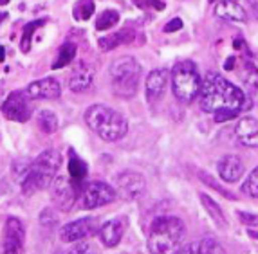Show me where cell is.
I'll use <instances>...</instances> for the list:
<instances>
[{
	"instance_id": "obj_23",
	"label": "cell",
	"mask_w": 258,
	"mask_h": 254,
	"mask_svg": "<svg viewBox=\"0 0 258 254\" xmlns=\"http://www.w3.org/2000/svg\"><path fill=\"white\" fill-rule=\"evenodd\" d=\"M74 56H76V45H74L73 42H65L63 45L60 47V51H58V56H56V60L52 61L51 69L52 70L63 69V67H67L69 63H73Z\"/></svg>"
},
{
	"instance_id": "obj_28",
	"label": "cell",
	"mask_w": 258,
	"mask_h": 254,
	"mask_svg": "<svg viewBox=\"0 0 258 254\" xmlns=\"http://www.w3.org/2000/svg\"><path fill=\"white\" fill-rule=\"evenodd\" d=\"M94 0H78L73 8V17L78 22H85L94 15Z\"/></svg>"
},
{
	"instance_id": "obj_4",
	"label": "cell",
	"mask_w": 258,
	"mask_h": 254,
	"mask_svg": "<svg viewBox=\"0 0 258 254\" xmlns=\"http://www.w3.org/2000/svg\"><path fill=\"white\" fill-rule=\"evenodd\" d=\"M61 166V155L58 150H49L42 151L35 160H31L29 172H27L26 179L20 184L24 195H33L40 190H47L52 184V181L58 175V170Z\"/></svg>"
},
{
	"instance_id": "obj_3",
	"label": "cell",
	"mask_w": 258,
	"mask_h": 254,
	"mask_svg": "<svg viewBox=\"0 0 258 254\" xmlns=\"http://www.w3.org/2000/svg\"><path fill=\"white\" fill-rule=\"evenodd\" d=\"M184 241V224L175 216H159L152 222L148 234L150 252H179Z\"/></svg>"
},
{
	"instance_id": "obj_30",
	"label": "cell",
	"mask_w": 258,
	"mask_h": 254,
	"mask_svg": "<svg viewBox=\"0 0 258 254\" xmlns=\"http://www.w3.org/2000/svg\"><path fill=\"white\" fill-rule=\"evenodd\" d=\"M117 22H119V13L114 11V9H107V11H103V13L98 17V20H96V29L98 31L112 29Z\"/></svg>"
},
{
	"instance_id": "obj_25",
	"label": "cell",
	"mask_w": 258,
	"mask_h": 254,
	"mask_svg": "<svg viewBox=\"0 0 258 254\" xmlns=\"http://www.w3.org/2000/svg\"><path fill=\"white\" fill-rule=\"evenodd\" d=\"M87 172H89V168H87V164L83 162L80 157L74 153V150H71V159H69V175L73 177V181L76 182L78 186H82V182L85 181L87 177Z\"/></svg>"
},
{
	"instance_id": "obj_1",
	"label": "cell",
	"mask_w": 258,
	"mask_h": 254,
	"mask_svg": "<svg viewBox=\"0 0 258 254\" xmlns=\"http://www.w3.org/2000/svg\"><path fill=\"white\" fill-rule=\"evenodd\" d=\"M199 107L206 114H215L217 110H229L235 116L247 112L253 107V98L240 91L226 78L217 72H208L199 92Z\"/></svg>"
},
{
	"instance_id": "obj_40",
	"label": "cell",
	"mask_w": 258,
	"mask_h": 254,
	"mask_svg": "<svg viewBox=\"0 0 258 254\" xmlns=\"http://www.w3.org/2000/svg\"><path fill=\"white\" fill-rule=\"evenodd\" d=\"M8 2H9V0H0V6H6Z\"/></svg>"
},
{
	"instance_id": "obj_32",
	"label": "cell",
	"mask_w": 258,
	"mask_h": 254,
	"mask_svg": "<svg viewBox=\"0 0 258 254\" xmlns=\"http://www.w3.org/2000/svg\"><path fill=\"white\" fill-rule=\"evenodd\" d=\"M40 224L43 225V227H56V225L60 224V218H58V215H56L54 209H51V207H47V209H43L42 213H40Z\"/></svg>"
},
{
	"instance_id": "obj_10",
	"label": "cell",
	"mask_w": 258,
	"mask_h": 254,
	"mask_svg": "<svg viewBox=\"0 0 258 254\" xmlns=\"http://www.w3.org/2000/svg\"><path fill=\"white\" fill-rule=\"evenodd\" d=\"M147 190L145 177L138 172H123L116 177V191L117 197H121L126 202H134L141 198V195Z\"/></svg>"
},
{
	"instance_id": "obj_5",
	"label": "cell",
	"mask_w": 258,
	"mask_h": 254,
	"mask_svg": "<svg viewBox=\"0 0 258 254\" xmlns=\"http://www.w3.org/2000/svg\"><path fill=\"white\" fill-rule=\"evenodd\" d=\"M108 76H110L114 94H117L119 98H132L138 92L141 65L132 56H121L110 65Z\"/></svg>"
},
{
	"instance_id": "obj_19",
	"label": "cell",
	"mask_w": 258,
	"mask_h": 254,
	"mask_svg": "<svg viewBox=\"0 0 258 254\" xmlns=\"http://www.w3.org/2000/svg\"><path fill=\"white\" fill-rule=\"evenodd\" d=\"M215 15L222 20L228 22H245L247 20V13L245 9L238 4L237 0H217L215 2Z\"/></svg>"
},
{
	"instance_id": "obj_24",
	"label": "cell",
	"mask_w": 258,
	"mask_h": 254,
	"mask_svg": "<svg viewBox=\"0 0 258 254\" xmlns=\"http://www.w3.org/2000/svg\"><path fill=\"white\" fill-rule=\"evenodd\" d=\"M199 198H201L203 206L206 207L208 215L213 218V222H217V225H219L220 229H226V218H224V213H222V209H220L219 204H217L211 197H208L206 193H201Z\"/></svg>"
},
{
	"instance_id": "obj_37",
	"label": "cell",
	"mask_w": 258,
	"mask_h": 254,
	"mask_svg": "<svg viewBox=\"0 0 258 254\" xmlns=\"http://www.w3.org/2000/svg\"><path fill=\"white\" fill-rule=\"evenodd\" d=\"M247 2H249L251 8H253L254 11H256V13H258V0H247Z\"/></svg>"
},
{
	"instance_id": "obj_12",
	"label": "cell",
	"mask_w": 258,
	"mask_h": 254,
	"mask_svg": "<svg viewBox=\"0 0 258 254\" xmlns=\"http://www.w3.org/2000/svg\"><path fill=\"white\" fill-rule=\"evenodd\" d=\"M24 238H26V227L22 224V220L17 216H9L4 225V240H2L4 252H20L24 247Z\"/></svg>"
},
{
	"instance_id": "obj_36",
	"label": "cell",
	"mask_w": 258,
	"mask_h": 254,
	"mask_svg": "<svg viewBox=\"0 0 258 254\" xmlns=\"http://www.w3.org/2000/svg\"><path fill=\"white\" fill-rule=\"evenodd\" d=\"M233 63H235V58H229V60L226 61V65H224V67H226V69L229 70V69H233V67H235Z\"/></svg>"
},
{
	"instance_id": "obj_26",
	"label": "cell",
	"mask_w": 258,
	"mask_h": 254,
	"mask_svg": "<svg viewBox=\"0 0 258 254\" xmlns=\"http://www.w3.org/2000/svg\"><path fill=\"white\" fill-rule=\"evenodd\" d=\"M36 123H38V128L43 134H54L58 130V117L51 110H40L38 116H36Z\"/></svg>"
},
{
	"instance_id": "obj_11",
	"label": "cell",
	"mask_w": 258,
	"mask_h": 254,
	"mask_svg": "<svg viewBox=\"0 0 258 254\" xmlns=\"http://www.w3.org/2000/svg\"><path fill=\"white\" fill-rule=\"evenodd\" d=\"M2 114L6 119L17 121V123H26L31 117V105L29 98L26 96L24 91H15L6 98L2 103Z\"/></svg>"
},
{
	"instance_id": "obj_18",
	"label": "cell",
	"mask_w": 258,
	"mask_h": 254,
	"mask_svg": "<svg viewBox=\"0 0 258 254\" xmlns=\"http://www.w3.org/2000/svg\"><path fill=\"white\" fill-rule=\"evenodd\" d=\"M217 170H219V175L224 182L233 184L244 175V162L238 155H226L219 160Z\"/></svg>"
},
{
	"instance_id": "obj_17",
	"label": "cell",
	"mask_w": 258,
	"mask_h": 254,
	"mask_svg": "<svg viewBox=\"0 0 258 254\" xmlns=\"http://www.w3.org/2000/svg\"><path fill=\"white\" fill-rule=\"evenodd\" d=\"M235 135L244 146L258 148V121L254 117H242L235 126Z\"/></svg>"
},
{
	"instance_id": "obj_13",
	"label": "cell",
	"mask_w": 258,
	"mask_h": 254,
	"mask_svg": "<svg viewBox=\"0 0 258 254\" xmlns=\"http://www.w3.org/2000/svg\"><path fill=\"white\" fill-rule=\"evenodd\" d=\"M126 227H128V218H126V216H116V218L108 220V222H105V224L99 227V231H98L99 240H101V243H103L105 247L112 249V247H116L121 241Z\"/></svg>"
},
{
	"instance_id": "obj_38",
	"label": "cell",
	"mask_w": 258,
	"mask_h": 254,
	"mask_svg": "<svg viewBox=\"0 0 258 254\" xmlns=\"http://www.w3.org/2000/svg\"><path fill=\"white\" fill-rule=\"evenodd\" d=\"M4 60H6V49L0 45V63H2Z\"/></svg>"
},
{
	"instance_id": "obj_34",
	"label": "cell",
	"mask_w": 258,
	"mask_h": 254,
	"mask_svg": "<svg viewBox=\"0 0 258 254\" xmlns=\"http://www.w3.org/2000/svg\"><path fill=\"white\" fill-rule=\"evenodd\" d=\"M182 29V20L181 18H173L164 26V33H172V31H179Z\"/></svg>"
},
{
	"instance_id": "obj_20",
	"label": "cell",
	"mask_w": 258,
	"mask_h": 254,
	"mask_svg": "<svg viewBox=\"0 0 258 254\" xmlns=\"http://www.w3.org/2000/svg\"><path fill=\"white\" fill-rule=\"evenodd\" d=\"M134 36H136V33H134V29H121L117 31V33H114V35H108V36H103V38L98 40V45L101 51L108 52L112 51V49L119 47V45H125V43H130L134 42Z\"/></svg>"
},
{
	"instance_id": "obj_22",
	"label": "cell",
	"mask_w": 258,
	"mask_h": 254,
	"mask_svg": "<svg viewBox=\"0 0 258 254\" xmlns=\"http://www.w3.org/2000/svg\"><path fill=\"white\" fill-rule=\"evenodd\" d=\"M244 81L247 85L249 96L258 101V56H253L244 65Z\"/></svg>"
},
{
	"instance_id": "obj_35",
	"label": "cell",
	"mask_w": 258,
	"mask_h": 254,
	"mask_svg": "<svg viewBox=\"0 0 258 254\" xmlns=\"http://www.w3.org/2000/svg\"><path fill=\"white\" fill-rule=\"evenodd\" d=\"M238 218L244 222V224H249V225H258V216L253 215H247V213H238Z\"/></svg>"
},
{
	"instance_id": "obj_15",
	"label": "cell",
	"mask_w": 258,
	"mask_h": 254,
	"mask_svg": "<svg viewBox=\"0 0 258 254\" xmlns=\"http://www.w3.org/2000/svg\"><path fill=\"white\" fill-rule=\"evenodd\" d=\"M168 79H170V72L166 69H155L147 76V83H145V91H147V98L150 103H155L163 98L164 91H166Z\"/></svg>"
},
{
	"instance_id": "obj_2",
	"label": "cell",
	"mask_w": 258,
	"mask_h": 254,
	"mask_svg": "<svg viewBox=\"0 0 258 254\" xmlns=\"http://www.w3.org/2000/svg\"><path fill=\"white\" fill-rule=\"evenodd\" d=\"M87 126L107 142L121 141L128 132V123L119 112L107 105H92L85 112Z\"/></svg>"
},
{
	"instance_id": "obj_14",
	"label": "cell",
	"mask_w": 258,
	"mask_h": 254,
	"mask_svg": "<svg viewBox=\"0 0 258 254\" xmlns=\"http://www.w3.org/2000/svg\"><path fill=\"white\" fill-rule=\"evenodd\" d=\"M24 92L33 101H36V99H56L61 96V85L54 78H43L29 83Z\"/></svg>"
},
{
	"instance_id": "obj_8",
	"label": "cell",
	"mask_w": 258,
	"mask_h": 254,
	"mask_svg": "<svg viewBox=\"0 0 258 254\" xmlns=\"http://www.w3.org/2000/svg\"><path fill=\"white\" fill-rule=\"evenodd\" d=\"M51 186H52V191H51L52 204L58 209H61V211H71L73 206L76 204L80 186L74 181H69L67 177H56Z\"/></svg>"
},
{
	"instance_id": "obj_6",
	"label": "cell",
	"mask_w": 258,
	"mask_h": 254,
	"mask_svg": "<svg viewBox=\"0 0 258 254\" xmlns=\"http://www.w3.org/2000/svg\"><path fill=\"white\" fill-rule=\"evenodd\" d=\"M203 85V78L199 74L197 67L191 61H181L173 67L172 72V92L181 103H191L199 98Z\"/></svg>"
},
{
	"instance_id": "obj_9",
	"label": "cell",
	"mask_w": 258,
	"mask_h": 254,
	"mask_svg": "<svg viewBox=\"0 0 258 254\" xmlns=\"http://www.w3.org/2000/svg\"><path fill=\"white\" fill-rule=\"evenodd\" d=\"M101 227L99 220L96 216H87V218H80L76 222L65 224L60 227V240L63 243H73V241H82L85 238L96 234Z\"/></svg>"
},
{
	"instance_id": "obj_16",
	"label": "cell",
	"mask_w": 258,
	"mask_h": 254,
	"mask_svg": "<svg viewBox=\"0 0 258 254\" xmlns=\"http://www.w3.org/2000/svg\"><path fill=\"white\" fill-rule=\"evenodd\" d=\"M94 81V70L85 61H78L69 76V89L73 92H85Z\"/></svg>"
},
{
	"instance_id": "obj_21",
	"label": "cell",
	"mask_w": 258,
	"mask_h": 254,
	"mask_svg": "<svg viewBox=\"0 0 258 254\" xmlns=\"http://www.w3.org/2000/svg\"><path fill=\"white\" fill-rule=\"evenodd\" d=\"M179 252H203V254H224V247L220 245L219 241L213 240L211 236L203 238L201 241H195V243H189L186 247H181Z\"/></svg>"
},
{
	"instance_id": "obj_39",
	"label": "cell",
	"mask_w": 258,
	"mask_h": 254,
	"mask_svg": "<svg viewBox=\"0 0 258 254\" xmlns=\"http://www.w3.org/2000/svg\"><path fill=\"white\" fill-rule=\"evenodd\" d=\"M8 18V13H0V24H2V20H6Z\"/></svg>"
},
{
	"instance_id": "obj_31",
	"label": "cell",
	"mask_w": 258,
	"mask_h": 254,
	"mask_svg": "<svg viewBox=\"0 0 258 254\" xmlns=\"http://www.w3.org/2000/svg\"><path fill=\"white\" fill-rule=\"evenodd\" d=\"M242 193L249 195L253 198H258V166L247 175L245 182L242 184Z\"/></svg>"
},
{
	"instance_id": "obj_27",
	"label": "cell",
	"mask_w": 258,
	"mask_h": 254,
	"mask_svg": "<svg viewBox=\"0 0 258 254\" xmlns=\"http://www.w3.org/2000/svg\"><path fill=\"white\" fill-rule=\"evenodd\" d=\"M45 26V20H33L29 24L24 26L22 29V40H20V51L22 52H29L31 51V43H33V35L38 27Z\"/></svg>"
},
{
	"instance_id": "obj_29",
	"label": "cell",
	"mask_w": 258,
	"mask_h": 254,
	"mask_svg": "<svg viewBox=\"0 0 258 254\" xmlns=\"http://www.w3.org/2000/svg\"><path fill=\"white\" fill-rule=\"evenodd\" d=\"M29 166H31V160L26 159V157H20V159L13 160V164H11V175H13V181L17 184L24 182L27 172H29Z\"/></svg>"
},
{
	"instance_id": "obj_7",
	"label": "cell",
	"mask_w": 258,
	"mask_h": 254,
	"mask_svg": "<svg viewBox=\"0 0 258 254\" xmlns=\"http://www.w3.org/2000/svg\"><path fill=\"white\" fill-rule=\"evenodd\" d=\"M116 197L117 191L110 184L101 181H92L82 191V207L83 209H96V207L114 202Z\"/></svg>"
},
{
	"instance_id": "obj_33",
	"label": "cell",
	"mask_w": 258,
	"mask_h": 254,
	"mask_svg": "<svg viewBox=\"0 0 258 254\" xmlns=\"http://www.w3.org/2000/svg\"><path fill=\"white\" fill-rule=\"evenodd\" d=\"M134 4L138 6L139 9H147V8H154V9H164V4L161 0H132Z\"/></svg>"
}]
</instances>
